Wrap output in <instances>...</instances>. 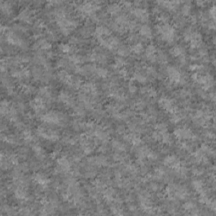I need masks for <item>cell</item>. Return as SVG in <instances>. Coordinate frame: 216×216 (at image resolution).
Returning <instances> with one entry per match:
<instances>
[{
	"label": "cell",
	"instance_id": "25",
	"mask_svg": "<svg viewBox=\"0 0 216 216\" xmlns=\"http://www.w3.org/2000/svg\"><path fill=\"white\" fill-rule=\"evenodd\" d=\"M143 50H144L143 44H141L140 42H137V43L133 44L130 47V52H133V53H137V54L141 53V52H143Z\"/></svg>",
	"mask_w": 216,
	"mask_h": 216
},
{
	"label": "cell",
	"instance_id": "60",
	"mask_svg": "<svg viewBox=\"0 0 216 216\" xmlns=\"http://www.w3.org/2000/svg\"><path fill=\"white\" fill-rule=\"evenodd\" d=\"M99 151L100 152H105V151H106V149L105 146H101L100 147V149H99Z\"/></svg>",
	"mask_w": 216,
	"mask_h": 216
},
{
	"label": "cell",
	"instance_id": "13",
	"mask_svg": "<svg viewBox=\"0 0 216 216\" xmlns=\"http://www.w3.org/2000/svg\"><path fill=\"white\" fill-rule=\"evenodd\" d=\"M111 31L104 26H97L95 31V35L96 38H100V37H106V36H111Z\"/></svg>",
	"mask_w": 216,
	"mask_h": 216
},
{
	"label": "cell",
	"instance_id": "19",
	"mask_svg": "<svg viewBox=\"0 0 216 216\" xmlns=\"http://www.w3.org/2000/svg\"><path fill=\"white\" fill-rule=\"evenodd\" d=\"M122 9V6L120 3H113L112 4L108 5L107 7V12L111 15H117L118 12H120Z\"/></svg>",
	"mask_w": 216,
	"mask_h": 216
},
{
	"label": "cell",
	"instance_id": "39",
	"mask_svg": "<svg viewBox=\"0 0 216 216\" xmlns=\"http://www.w3.org/2000/svg\"><path fill=\"white\" fill-rule=\"evenodd\" d=\"M23 138L26 140V141H31L33 139V136H32V133L31 132L29 129H26L23 132Z\"/></svg>",
	"mask_w": 216,
	"mask_h": 216
},
{
	"label": "cell",
	"instance_id": "45",
	"mask_svg": "<svg viewBox=\"0 0 216 216\" xmlns=\"http://www.w3.org/2000/svg\"><path fill=\"white\" fill-rule=\"evenodd\" d=\"M21 90H22V91H23L24 93L29 94V93L32 92L33 87L31 86V85H23L21 86Z\"/></svg>",
	"mask_w": 216,
	"mask_h": 216
},
{
	"label": "cell",
	"instance_id": "44",
	"mask_svg": "<svg viewBox=\"0 0 216 216\" xmlns=\"http://www.w3.org/2000/svg\"><path fill=\"white\" fill-rule=\"evenodd\" d=\"M3 140L5 141L6 143L11 144H14L16 142V139L13 136H3Z\"/></svg>",
	"mask_w": 216,
	"mask_h": 216
},
{
	"label": "cell",
	"instance_id": "12",
	"mask_svg": "<svg viewBox=\"0 0 216 216\" xmlns=\"http://www.w3.org/2000/svg\"><path fill=\"white\" fill-rule=\"evenodd\" d=\"M156 46H154L153 44H149L145 49V54L147 56L148 59L154 63L156 62L157 59V56H156Z\"/></svg>",
	"mask_w": 216,
	"mask_h": 216
},
{
	"label": "cell",
	"instance_id": "26",
	"mask_svg": "<svg viewBox=\"0 0 216 216\" xmlns=\"http://www.w3.org/2000/svg\"><path fill=\"white\" fill-rule=\"evenodd\" d=\"M1 9L4 14L9 15V13L11 12V10H12V5H11V3L9 2L2 1L1 2Z\"/></svg>",
	"mask_w": 216,
	"mask_h": 216
},
{
	"label": "cell",
	"instance_id": "16",
	"mask_svg": "<svg viewBox=\"0 0 216 216\" xmlns=\"http://www.w3.org/2000/svg\"><path fill=\"white\" fill-rule=\"evenodd\" d=\"M158 3L165 8H166L167 9L174 10V9H176L177 5H179L181 3V2H179V1H162V2H158Z\"/></svg>",
	"mask_w": 216,
	"mask_h": 216
},
{
	"label": "cell",
	"instance_id": "22",
	"mask_svg": "<svg viewBox=\"0 0 216 216\" xmlns=\"http://www.w3.org/2000/svg\"><path fill=\"white\" fill-rule=\"evenodd\" d=\"M35 181L36 182H38L39 184H41L42 186H46L49 182V180L45 176L42 175V174H36L35 176Z\"/></svg>",
	"mask_w": 216,
	"mask_h": 216
},
{
	"label": "cell",
	"instance_id": "28",
	"mask_svg": "<svg viewBox=\"0 0 216 216\" xmlns=\"http://www.w3.org/2000/svg\"><path fill=\"white\" fill-rule=\"evenodd\" d=\"M130 49H128V47L126 46H120L117 48V54L119 57H124V56H128L129 54Z\"/></svg>",
	"mask_w": 216,
	"mask_h": 216
},
{
	"label": "cell",
	"instance_id": "6",
	"mask_svg": "<svg viewBox=\"0 0 216 216\" xmlns=\"http://www.w3.org/2000/svg\"><path fill=\"white\" fill-rule=\"evenodd\" d=\"M131 12H132L133 16H135L137 19H140L143 22H146L149 18V12L144 8H138V7L133 8V9H132Z\"/></svg>",
	"mask_w": 216,
	"mask_h": 216
},
{
	"label": "cell",
	"instance_id": "32",
	"mask_svg": "<svg viewBox=\"0 0 216 216\" xmlns=\"http://www.w3.org/2000/svg\"><path fill=\"white\" fill-rule=\"evenodd\" d=\"M125 64H126V62L123 59L122 57H117V58H115V65H114V66H116L117 68H118V69H122V68L124 67Z\"/></svg>",
	"mask_w": 216,
	"mask_h": 216
},
{
	"label": "cell",
	"instance_id": "2",
	"mask_svg": "<svg viewBox=\"0 0 216 216\" xmlns=\"http://www.w3.org/2000/svg\"><path fill=\"white\" fill-rule=\"evenodd\" d=\"M42 119L47 123H52V124H58V125H63L64 122V116L60 113H58L56 111H51L46 113L42 116Z\"/></svg>",
	"mask_w": 216,
	"mask_h": 216
},
{
	"label": "cell",
	"instance_id": "41",
	"mask_svg": "<svg viewBox=\"0 0 216 216\" xmlns=\"http://www.w3.org/2000/svg\"><path fill=\"white\" fill-rule=\"evenodd\" d=\"M59 49L63 53H69L72 48L69 44H61V45H59Z\"/></svg>",
	"mask_w": 216,
	"mask_h": 216
},
{
	"label": "cell",
	"instance_id": "3",
	"mask_svg": "<svg viewBox=\"0 0 216 216\" xmlns=\"http://www.w3.org/2000/svg\"><path fill=\"white\" fill-rule=\"evenodd\" d=\"M166 72L168 74V77H169V80L171 83H174V84H180V85H183L186 83V78L185 77L182 75V74L179 72V70L176 69L173 66H170L166 69Z\"/></svg>",
	"mask_w": 216,
	"mask_h": 216
},
{
	"label": "cell",
	"instance_id": "29",
	"mask_svg": "<svg viewBox=\"0 0 216 216\" xmlns=\"http://www.w3.org/2000/svg\"><path fill=\"white\" fill-rule=\"evenodd\" d=\"M191 9H192V7H191V3H188V2L185 3L182 7V15H185V16L189 15L191 13Z\"/></svg>",
	"mask_w": 216,
	"mask_h": 216
},
{
	"label": "cell",
	"instance_id": "10",
	"mask_svg": "<svg viewBox=\"0 0 216 216\" xmlns=\"http://www.w3.org/2000/svg\"><path fill=\"white\" fill-rule=\"evenodd\" d=\"M81 90L85 94H90V95H96L97 94V87L95 84L91 82L85 83L81 85Z\"/></svg>",
	"mask_w": 216,
	"mask_h": 216
},
{
	"label": "cell",
	"instance_id": "47",
	"mask_svg": "<svg viewBox=\"0 0 216 216\" xmlns=\"http://www.w3.org/2000/svg\"><path fill=\"white\" fill-rule=\"evenodd\" d=\"M35 26L36 28H38V29H42V28H44V27L46 26V25H45V22H44L42 19H37V20H35Z\"/></svg>",
	"mask_w": 216,
	"mask_h": 216
},
{
	"label": "cell",
	"instance_id": "48",
	"mask_svg": "<svg viewBox=\"0 0 216 216\" xmlns=\"http://www.w3.org/2000/svg\"><path fill=\"white\" fill-rule=\"evenodd\" d=\"M183 207L184 208L186 209V210H192V209H193L194 208H196V205L193 203H192V202H188V203H186L184 205H183Z\"/></svg>",
	"mask_w": 216,
	"mask_h": 216
},
{
	"label": "cell",
	"instance_id": "8",
	"mask_svg": "<svg viewBox=\"0 0 216 216\" xmlns=\"http://www.w3.org/2000/svg\"><path fill=\"white\" fill-rule=\"evenodd\" d=\"M18 19L19 20L25 21L27 23H31L32 20V12L29 9H22L19 15H18Z\"/></svg>",
	"mask_w": 216,
	"mask_h": 216
},
{
	"label": "cell",
	"instance_id": "11",
	"mask_svg": "<svg viewBox=\"0 0 216 216\" xmlns=\"http://www.w3.org/2000/svg\"><path fill=\"white\" fill-rule=\"evenodd\" d=\"M179 164H180V160L176 156H167L164 159L165 165L172 167L173 169L177 167Z\"/></svg>",
	"mask_w": 216,
	"mask_h": 216
},
{
	"label": "cell",
	"instance_id": "34",
	"mask_svg": "<svg viewBox=\"0 0 216 216\" xmlns=\"http://www.w3.org/2000/svg\"><path fill=\"white\" fill-rule=\"evenodd\" d=\"M161 141L166 144H171L172 142V138L170 133H168L167 132H165L164 133H162V138H161Z\"/></svg>",
	"mask_w": 216,
	"mask_h": 216
},
{
	"label": "cell",
	"instance_id": "31",
	"mask_svg": "<svg viewBox=\"0 0 216 216\" xmlns=\"http://www.w3.org/2000/svg\"><path fill=\"white\" fill-rule=\"evenodd\" d=\"M157 60L160 61V63H162V64H165L168 62V58H167L166 54H165L164 52H161V51H159L158 56H157Z\"/></svg>",
	"mask_w": 216,
	"mask_h": 216
},
{
	"label": "cell",
	"instance_id": "30",
	"mask_svg": "<svg viewBox=\"0 0 216 216\" xmlns=\"http://www.w3.org/2000/svg\"><path fill=\"white\" fill-rule=\"evenodd\" d=\"M133 78L135 79V80H137L138 82H140V83H144V82H146V80H147V78H146V76H144V74H142L140 72H135L134 73V74H133Z\"/></svg>",
	"mask_w": 216,
	"mask_h": 216
},
{
	"label": "cell",
	"instance_id": "37",
	"mask_svg": "<svg viewBox=\"0 0 216 216\" xmlns=\"http://www.w3.org/2000/svg\"><path fill=\"white\" fill-rule=\"evenodd\" d=\"M156 131H158L161 133H164L165 132H167V125L165 122H160V123L156 124Z\"/></svg>",
	"mask_w": 216,
	"mask_h": 216
},
{
	"label": "cell",
	"instance_id": "38",
	"mask_svg": "<svg viewBox=\"0 0 216 216\" xmlns=\"http://www.w3.org/2000/svg\"><path fill=\"white\" fill-rule=\"evenodd\" d=\"M97 75L99 77H101V78H106L108 74V71L106 69H103V68H97L95 70Z\"/></svg>",
	"mask_w": 216,
	"mask_h": 216
},
{
	"label": "cell",
	"instance_id": "5",
	"mask_svg": "<svg viewBox=\"0 0 216 216\" xmlns=\"http://www.w3.org/2000/svg\"><path fill=\"white\" fill-rule=\"evenodd\" d=\"M174 134L176 138L180 140L182 139H194L196 136L192 133V132L189 128H181L175 130Z\"/></svg>",
	"mask_w": 216,
	"mask_h": 216
},
{
	"label": "cell",
	"instance_id": "61",
	"mask_svg": "<svg viewBox=\"0 0 216 216\" xmlns=\"http://www.w3.org/2000/svg\"><path fill=\"white\" fill-rule=\"evenodd\" d=\"M197 3L198 4H201L202 6H203V4H205V3H207V2H204V1H199V2H197Z\"/></svg>",
	"mask_w": 216,
	"mask_h": 216
},
{
	"label": "cell",
	"instance_id": "20",
	"mask_svg": "<svg viewBox=\"0 0 216 216\" xmlns=\"http://www.w3.org/2000/svg\"><path fill=\"white\" fill-rule=\"evenodd\" d=\"M140 91H141L142 94H145L149 97H156V95H157V92H156V90L154 88H151V87H142L141 90H140Z\"/></svg>",
	"mask_w": 216,
	"mask_h": 216
},
{
	"label": "cell",
	"instance_id": "55",
	"mask_svg": "<svg viewBox=\"0 0 216 216\" xmlns=\"http://www.w3.org/2000/svg\"><path fill=\"white\" fill-rule=\"evenodd\" d=\"M128 40H129L130 42H136L137 40H138V35L136 34H134V33H133V34H130L129 36H128Z\"/></svg>",
	"mask_w": 216,
	"mask_h": 216
},
{
	"label": "cell",
	"instance_id": "51",
	"mask_svg": "<svg viewBox=\"0 0 216 216\" xmlns=\"http://www.w3.org/2000/svg\"><path fill=\"white\" fill-rule=\"evenodd\" d=\"M119 74L121 75L122 78H128V72L127 69L122 68V69H120V71H119Z\"/></svg>",
	"mask_w": 216,
	"mask_h": 216
},
{
	"label": "cell",
	"instance_id": "50",
	"mask_svg": "<svg viewBox=\"0 0 216 216\" xmlns=\"http://www.w3.org/2000/svg\"><path fill=\"white\" fill-rule=\"evenodd\" d=\"M190 95V92L188 90H181L179 91V96L182 97V98H185V97H188V95Z\"/></svg>",
	"mask_w": 216,
	"mask_h": 216
},
{
	"label": "cell",
	"instance_id": "24",
	"mask_svg": "<svg viewBox=\"0 0 216 216\" xmlns=\"http://www.w3.org/2000/svg\"><path fill=\"white\" fill-rule=\"evenodd\" d=\"M192 186H193V188H195V190L197 191L199 194L205 192L204 188H203V182H201V181H198V180L193 181L192 182Z\"/></svg>",
	"mask_w": 216,
	"mask_h": 216
},
{
	"label": "cell",
	"instance_id": "17",
	"mask_svg": "<svg viewBox=\"0 0 216 216\" xmlns=\"http://www.w3.org/2000/svg\"><path fill=\"white\" fill-rule=\"evenodd\" d=\"M58 99L62 102H63L66 105H69V106L73 105V99H72L71 95L66 91H61L58 95Z\"/></svg>",
	"mask_w": 216,
	"mask_h": 216
},
{
	"label": "cell",
	"instance_id": "52",
	"mask_svg": "<svg viewBox=\"0 0 216 216\" xmlns=\"http://www.w3.org/2000/svg\"><path fill=\"white\" fill-rule=\"evenodd\" d=\"M144 106H145V104H144V101H139L138 102H136L135 105H134L135 109H137V110H142L144 107Z\"/></svg>",
	"mask_w": 216,
	"mask_h": 216
},
{
	"label": "cell",
	"instance_id": "33",
	"mask_svg": "<svg viewBox=\"0 0 216 216\" xmlns=\"http://www.w3.org/2000/svg\"><path fill=\"white\" fill-rule=\"evenodd\" d=\"M113 148H115L116 149H117L118 151H124V150L126 149L125 145H124L122 142L117 141V140H113Z\"/></svg>",
	"mask_w": 216,
	"mask_h": 216
},
{
	"label": "cell",
	"instance_id": "40",
	"mask_svg": "<svg viewBox=\"0 0 216 216\" xmlns=\"http://www.w3.org/2000/svg\"><path fill=\"white\" fill-rule=\"evenodd\" d=\"M182 117L181 116V114H179V113H174L172 114V117H171V121L173 123H177V122H179L182 120Z\"/></svg>",
	"mask_w": 216,
	"mask_h": 216
},
{
	"label": "cell",
	"instance_id": "9",
	"mask_svg": "<svg viewBox=\"0 0 216 216\" xmlns=\"http://www.w3.org/2000/svg\"><path fill=\"white\" fill-rule=\"evenodd\" d=\"M58 77L64 84L72 85V84H73V78L74 77L72 75H70L67 71H65V70H60L58 73Z\"/></svg>",
	"mask_w": 216,
	"mask_h": 216
},
{
	"label": "cell",
	"instance_id": "15",
	"mask_svg": "<svg viewBox=\"0 0 216 216\" xmlns=\"http://www.w3.org/2000/svg\"><path fill=\"white\" fill-rule=\"evenodd\" d=\"M35 49L40 48V49H42V50H47V51H48V50H50L52 48L51 43L48 41H47L46 39H39L36 42V43L35 44Z\"/></svg>",
	"mask_w": 216,
	"mask_h": 216
},
{
	"label": "cell",
	"instance_id": "7",
	"mask_svg": "<svg viewBox=\"0 0 216 216\" xmlns=\"http://www.w3.org/2000/svg\"><path fill=\"white\" fill-rule=\"evenodd\" d=\"M31 106L34 109L36 113H40L45 108V103L42 96H37L34 100L31 101Z\"/></svg>",
	"mask_w": 216,
	"mask_h": 216
},
{
	"label": "cell",
	"instance_id": "14",
	"mask_svg": "<svg viewBox=\"0 0 216 216\" xmlns=\"http://www.w3.org/2000/svg\"><path fill=\"white\" fill-rule=\"evenodd\" d=\"M58 169L60 170V172H67L70 170V163L65 156H63L58 160Z\"/></svg>",
	"mask_w": 216,
	"mask_h": 216
},
{
	"label": "cell",
	"instance_id": "46",
	"mask_svg": "<svg viewBox=\"0 0 216 216\" xmlns=\"http://www.w3.org/2000/svg\"><path fill=\"white\" fill-rule=\"evenodd\" d=\"M146 157H147L148 159L151 160H155L157 159L158 156H157V154H156V152H154L153 150H149V152H148L147 156H146Z\"/></svg>",
	"mask_w": 216,
	"mask_h": 216
},
{
	"label": "cell",
	"instance_id": "35",
	"mask_svg": "<svg viewBox=\"0 0 216 216\" xmlns=\"http://www.w3.org/2000/svg\"><path fill=\"white\" fill-rule=\"evenodd\" d=\"M83 58L80 57L79 55H76V54H73L69 57V61L74 63V64H78L80 63L81 62H83Z\"/></svg>",
	"mask_w": 216,
	"mask_h": 216
},
{
	"label": "cell",
	"instance_id": "23",
	"mask_svg": "<svg viewBox=\"0 0 216 216\" xmlns=\"http://www.w3.org/2000/svg\"><path fill=\"white\" fill-rule=\"evenodd\" d=\"M32 148H33V151L35 152V154L39 159H42L45 157V151L39 144H34Z\"/></svg>",
	"mask_w": 216,
	"mask_h": 216
},
{
	"label": "cell",
	"instance_id": "53",
	"mask_svg": "<svg viewBox=\"0 0 216 216\" xmlns=\"http://www.w3.org/2000/svg\"><path fill=\"white\" fill-rule=\"evenodd\" d=\"M74 113H76V115H78V116H84L85 115V112H84L83 108H81L80 106H76L74 108Z\"/></svg>",
	"mask_w": 216,
	"mask_h": 216
},
{
	"label": "cell",
	"instance_id": "43",
	"mask_svg": "<svg viewBox=\"0 0 216 216\" xmlns=\"http://www.w3.org/2000/svg\"><path fill=\"white\" fill-rule=\"evenodd\" d=\"M128 30L129 29L130 31H135L136 29H137V27H138V23L135 21V20H130L129 22H128Z\"/></svg>",
	"mask_w": 216,
	"mask_h": 216
},
{
	"label": "cell",
	"instance_id": "18",
	"mask_svg": "<svg viewBox=\"0 0 216 216\" xmlns=\"http://www.w3.org/2000/svg\"><path fill=\"white\" fill-rule=\"evenodd\" d=\"M139 32L143 36H144L147 39H150L153 35L151 28L147 25H143L139 27Z\"/></svg>",
	"mask_w": 216,
	"mask_h": 216
},
{
	"label": "cell",
	"instance_id": "58",
	"mask_svg": "<svg viewBox=\"0 0 216 216\" xmlns=\"http://www.w3.org/2000/svg\"><path fill=\"white\" fill-rule=\"evenodd\" d=\"M150 187H151V189H152V190L156 191L158 189V184L156 183V182H152L151 185H150Z\"/></svg>",
	"mask_w": 216,
	"mask_h": 216
},
{
	"label": "cell",
	"instance_id": "36",
	"mask_svg": "<svg viewBox=\"0 0 216 216\" xmlns=\"http://www.w3.org/2000/svg\"><path fill=\"white\" fill-rule=\"evenodd\" d=\"M157 19L160 21V24H166V23H168L169 16L164 13H159V15H158Z\"/></svg>",
	"mask_w": 216,
	"mask_h": 216
},
{
	"label": "cell",
	"instance_id": "49",
	"mask_svg": "<svg viewBox=\"0 0 216 216\" xmlns=\"http://www.w3.org/2000/svg\"><path fill=\"white\" fill-rule=\"evenodd\" d=\"M136 90H137V86L133 81H130L129 85H128V91L130 93H135Z\"/></svg>",
	"mask_w": 216,
	"mask_h": 216
},
{
	"label": "cell",
	"instance_id": "21",
	"mask_svg": "<svg viewBox=\"0 0 216 216\" xmlns=\"http://www.w3.org/2000/svg\"><path fill=\"white\" fill-rule=\"evenodd\" d=\"M171 53L174 57H179L180 58L182 56H185V50L181 46H176L172 48Z\"/></svg>",
	"mask_w": 216,
	"mask_h": 216
},
{
	"label": "cell",
	"instance_id": "27",
	"mask_svg": "<svg viewBox=\"0 0 216 216\" xmlns=\"http://www.w3.org/2000/svg\"><path fill=\"white\" fill-rule=\"evenodd\" d=\"M39 94L42 97L50 98L51 97V90L49 87H42L39 90Z\"/></svg>",
	"mask_w": 216,
	"mask_h": 216
},
{
	"label": "cell",
	"instance_id": "57",
	"mask_svg": "<svg viewBox=\"0 0 216 216\" xmlns=\"http://www.w3.org/2000/svg\"><path fill=\"white\" fill-rule=\"evenodd\" d=\"M209 13L211 14V16H212V18L215 19V6H213V7H212V9H209Z\"/></svg>",
	"mask_w": 216,
	"mask_h": 216
},
{
	"label": "cell",
	"instance_id": "54",
	"mask_svg": "<svg viewBox=\"0 0 216 216\" xmlns=\"http://www.w3.org/2000/svg\"><path fill=\"white\" fill-rule=\"evenodd\" d=\"M203 171H202L200 168H193L192 169V173L195 176H200L201 174H203Z\"/></svg>",
	"mask_w": 216,
	"mask_h": 216
},
{
	"label": "cell",
	"instance_id": "59",
	"mask_svg": "<svg viewBox=\"0 0 216 216\" xmlns=\"http://www.w3.org/2000/svg\"><path fill=\"white\" fill-rule=\"evenodd\" d=\"M70 42L73 44H76L78 42V39H77L75 36H74V37H72V38L70 39Z\"/></svg>",
	"mask_w": 216,
	"mask_h": 216
},
{
	"label": "cell",
	"instance_id": "1",
	"mask_svg": "<svg viewBox=\"0 0 216 216\" xmlns=\"http://www.w3.org/2000/svg\"><path fill=\"white\" fill-rule=\"evenodd\" d=\"M156 29L158 33L161 36L162 39L165 40L168 42H172L175 39V29L172 25L166 24H159L156 26Z\"/></svg>",
	"mask_w": 216,
	"mask_h": 216
},
{
	"label": "cell",
	"instance_id": "56",
	"mask_svg": "<svg viewBox=\"0 0 216 216\" xmlns=\"http://www.w3.org/2000/svg\"><path fill=\"white\" fill-rule=\"evenodd\" d=\"M117 133H120V134H122V133H124V132H125V129H124V127L123 126H119L118 128H117Z\"/></svg>",
	"mask_w": 216,
	"mask_h": 216
},
{
	"label": "cell",
	"instance_id": "42",
	"mask_svg": "<svg viewBox=\"0 0 216 216\" xmlns=\"http://www.w3.org/2000/svg\"><path fill=\"white\" fill-rule=\"evenodd\" d=\"M146 73L149 75H150L152 77H156L157 76V72H156V69L154 67H151V66L146 68Z\"/></svg>",
	"mask_w": 216,
	"mask_h": 216
},
{
	"label": "cell",
	"instance_id": "4",
	"mask_svg": "<svg viewBox=\"0 0 216 216\" xmlns=\"http://www.w3.org/2000/svg\"><path fill=\"white\" fill-rule=\"evenodd\" d=\"M159 105L160 107H162L165 111H167L168 113H172V114L178 113L177 106L174 103V101L167 96L160 97V99L159 100Z\"/></svg>",
	"mask_w": 216,
	"mask_h": 216
}]
</instances>
